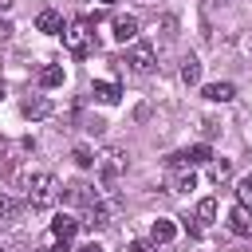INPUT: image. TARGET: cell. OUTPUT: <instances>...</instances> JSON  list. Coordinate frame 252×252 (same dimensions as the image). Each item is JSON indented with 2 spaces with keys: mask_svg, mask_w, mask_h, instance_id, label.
<instances>
[{
  "mask_svg": "<svg viewBox=\"0 0 252 252\" xmlns=\"http://www.w3.org/2000/svg\"><path fill=\"white\" fill-rule=\"evenodd\" d=\"M24 193H28V205L32 209H51L59 197H63V189H59V177L51 173V169H39V173H32L28 177V185H24Z\"/></svg>",
  "mask_w": 252,
  "mask_h": 252,
  "instance_id": "obj_1",
  "label": "cell"
},
{
  "mask_svg": "<svg viewBox=\"0 0 252 252\" xmlns=\"http://www.w3.org/2000/svg\"><path fill=\"white\" fill-rule=\"evenodd\" d=\"M59 35H63V47H67L71 55H79V59L94 51V32H91V20H87V16H75L71 24H63Z\"/></svg>",
  "mask_w": 252,
  "mask_h": 252,
  "instance_id": "obj_2",
  "label": "cell"
},
{
  "mask_svg": "<svg viewBox=\"0 0 252 252\" xmlns=\"http://www.w3.org/2000/svg\"><path fill=\"white\" fill-rule=\"evenodd\" d=\"M122 165H126V154L122 150H102L98 158H94V173H98V181H102V189H114V181H118V173H122Z\"/></svg>",
  "mask_w": 252,
  "mask_h": 252,
  "instance_id": "obj_3",
  "label": "cell"
},
{
  "mask_svg": "<svg viewBox=\"0 0 252 252\" xmlns=\"http://www.w3.org/2000/svg\"><path fill=\"white\" fill-rule=\"evenodd\" d=\"M122 63H130L138 75H150V71L158 67V59H154V43H150V39H134V43L126 47V55H122Z\"/></svg>",
  "mask_w": 252,
  "mask_h": 252,
  "instance_id": "obj_4",
  "label": "cell"
},
{
  "mask_svg": "<svg viewBox=\"0 0 252 252\" xmlns=\"http://www.w3.org/2000/svg\"><path fill=\"white\" fill-rule=\"evenodd\" d=\"M110 32H114V39L118 43H134L138 39V16H114V24H110Z\"/></svg>",
  "mask_w": 252,
  "mask_h": 252,
  "instance_id": "obj_5",
  "label": "cell"
},
{
  "mask_svg": "<svg viewBox=\"0 0 252 252\" xmlns=\"http://www.w3.org/2000/svg\"><path fill=\"white\" fill-rule=\"evenodd\" d=\"M67 201H71V205H79V209H87V205H94V201H98V189H94V185H87V181H75V185H67Z\"/></svg>",
  "mask_w": 252,
  "mask_h": 252,
  "instance_id": "obj_6",
  "label": "cell"
},
{
  "mask_svg": "<svg viewBox=\"0 0 252 252\" xmlns=\"http://www.w3.org/2000/svg\"><path fill=\"white\" fill-rule=\"evenodd\" d=\"M83 224H87V228H106V224H110V209H106V201H102V197H98L94 205H87V209H83Z\"/></svg>",
  "mask_w": 252,
  "mask_h": 252,
  "instance_id": "obj_7",
  "label": "cell"
},
{
  "mask_svg": "<svg viewBox=\"0 0 252 252\" xmlns=\"http://www.w3.org/2000/svg\"><path fill=\"white\" fill-rule=\"evenodd\" d=\"M24 118H32V122H39V118H47L51 114V98L47 94H32V98H24Z\"/></svg>",
  "mask_w": 252,
  "mask_h": 252,
  "instance_id": "obj_8",
  "label": "cell"
},
{
  "mask_svg": "<svg viewBox=\"0 0 252 252\" xmlns=\"http://www.w3.org/2000/svg\"><path fill=\"white\" fill-rule=\"evenodd\" d=\"M79 224H83L79 217H71V213H59V217L51 220V236H55V240H71V236L79 232Z\"/></svg>",
  "mask_w": 252,
  "mask_h": 252,
  "instance_id": "obj_9",
  "label": "cell"
},
{
  "mask_svg": "<svg viewBox=\"0 0 252 252\" xmlns=\"http://www.w3.org/2000/svg\"><path fill=\"white\" fill-rule=\"evenodd\" d=\"M228 228H232L236 236H252V209L236 205V209L228 213Z\"/></svg>",
  "mask_w": 252,
  "mask_h": 252,
  "instance_id": "obj_10",
  "label": "cell"
},
{
  "mask_svg": "<svg viewBox=\"0 0 252 252\" xmlns=\"http://www.w3.org/2000/svg\"><path fill=\"white\" fill-rule=\"evenodd\" d=\"M201 94H205L209 102H232V98H236V87H232V83H205Z\"/></svg>",
  "mask_w": 252,
  "mask_h": 252,
  "instance_id": "obj_11",
  "label": "cell"
},
{
  "mask_svg": "<svg viewBox=\"0 0 252 252\" xmlns=\"http://www.w3.org/2000/svg\"><path fill=\"white\" fill-rule=\"evenodd\" d=\"M197 189V173L193 169H173L169 173V193H189Z\"/></svg>",
  "mask_w": 252,
  "mask_h": 252,
  "instance_id": "obj_12",
  "label": "cell"
},
{
  "mask_svg": "<svg viewBox=\"0 0 252 252\" xmlns=\"http://www.w3.org/2000/svg\"><path fill=\"white\" fill-rule=\"evenodd\" d=\"M35 28L47 32V35H55V32H63V16H59L55 8H43V12L35 16Z\"/></svg>",
  "mask_w": 252,
  "mask_h": 252,
  "instance_id": "obj_13",
  "label": "cell"
},
{
  "mask_svg": "<svg viewBox=\"0 0 252 252\" xmlns=\"http://www.w3.org/2000/svg\"><path fill=\"white\" fill-rule=\"evenodd\" d=\"M177 75H181V83H185V87H197V83H201V59H197V55H185Z\"/></svg>",
  "mask_w": 252,
  "mask_h": 252,
  "instance_id": "obj_14",
  "label": "cell"
},
{
  "mask_svg": "<svg viewBox=\"0 0 252 252\" xmlns=\"http://www.w3.org/2000/svg\"><path fill=\"white\" fill-rule=\"evenodd\" d=\"M94 98H98L102 106H114V102L122 98V87H118V83H106V79H98V83H94Z\"/></svg>",
  "mask_w": 252,
  "mask_h": 252,
  "instance_id": "obj_15",
  "label": "cell"
},
{
  "mask_svg": "<svg viewBox=\"0 0 252 252\" xmlns=\"http://www.w3.org/2000/svg\"><path fill=\"white\" fill-rule=\"evenodd\" d=\"M20 213H24V201H16V197L0 193V228H4V224H12Z\"/></svg>",
  "mask_w": 252,
  "mask_h": 252,
  "instance_id": "obj_16",
  "label": "cell"
},
{
  "mask_svg": "<svg viewBox=\"0 0 252 252\" xmlns=\"http://www.w3.org/2000/svg\"><path fill=\"white\" fill-rule=\"evenodd\" d=\"M193 220H197V228H209V224L217 220V201H213V197L197 201V213H193Z\"/></svg>",
  "mask_w": 252,
  "mask_h": 252,
  "instance_id": "obj_17",
  "label": "cell"
},
{
  "mask_svg": "<svg viewBox=\"0 0 252 252\" xmlns=\"http://www.w3.org/2000/svg\"><path fill=\"white\" fill-rule=\"evenodd\" d=\"M150 236H154V244H169V240L177 236V224H173V220H165V217H158V220H154V228H150Z\"/></svg>",
  "mask_w": 252,
  "mask_h": 252,
  "instance_id": "obj_18",
  "label": "cell"
},
{
  "mask_svg": "<svg viewBox=\"0 0 252 252\" xmlns=\"http://www.w3.org/2000/svg\"><path fill=\"white\" fill-rule=\"evenodd\" d=\"M181 154H185V165H205V161H213L209 142H197V146H189V150H181Z\"/></svg>",
  "mask_w": 252,
  "mask_h": 252,
  "instance_id": "obj_19",
  "label": "cell"
},
{
  "mask_svg": "<svg viewBox=\"0 0 252 252\" xmlns=\"http://www.w3.org/2000/svg\"><path fill=\"white\" fill-rule=\"evenodd\" d=\"M63 79H67V75H63L59 63H47V67L39 71V87H47V91H51V87H63Z\"/></svg>",
  "mask_w": 252,
  "mask_h": 252,
  "instance_id": "obj_20",
  "label": "cell"
},
{
  "mask_svg": "<svg viewBox=\"0 0 252 252\" xmlns=\"http://www.w3.org/2000/svg\"><path fill=\"white\" fill-rule=\"evenodd\" d=\"M209 173H213V181L220 185V181H228V177H232V161H228V158H220V161H213V165H209Z\"/></svg>",
  "mask_w": 252,
  "mask_h": 252,
  "instance_id": "obj_21",
  "label": "cell"
},
{
  "mask_svg": "<svg viewBox=\"0 0 252 252\" xmlns=\"http://www.w3.org/2000/svg\"><path fill=\"white\" fill-rule=\"evenodd\" d=\"M28 244H24V236H16V232H0V252H24Z\"/></svg>",
  "mask_w": 252,
  "mask_h": 252,
  "instance_id": "obj_22",
  "label": "cell"
},
{
  "mask_svg": "<svg viewBox=\"0 0 252 252\" xmlns=\"http://www.w3.org/2000/svg\"><path fill=\"white\" fill-rule=\"evenodd\" d=\"M236 201H240V205H244V209H252V173H248V177H240V181H236Z\"/></svg>",
  "mask_w": 252,
  "mask_h": 252,
  "instance_id": "obj_23",
  "label": "cell"
},
{
  "mask_svg": "<svg viewBox=\"0 0 252 252\" xmlns=\"http://www.w3.org/2000/svg\"><path fill=\"white\" fill-rule=\"evenodd\" d=\"M158 35H161V39H173V35H177V16H161V20H158Z\"/></svg>",
  "mask_w": 252,
  "mask_h": 252,
  "instance_id": "obj_24",
  "label": "cell"
},
{
  "mask_svg": "<svg viewBox=\"0 0 252 252\" xmlns=\"http://www.w3.org/2000/svg\"><path fill=\"white\" fill-rule=\"evenodd\" d=\"M75 165H83V169H94V154H91L87 146H75Z\"/></svg>",
  "mask_w": 252,
  "mask_h": 252,
  "instance_id": "obj_25",
  "label": "cell"
},
{
  "mask_svg": "<svg viewBox=\"0 0 252 252\" xmlns=\"http://www.w3.org/2000/svg\"><path fill=\"white\" fill-rule=\"evenodd\" d=\"M201 134H205V138H217V134H220V122H217V118H205V122H201Z\"/></svg>",
  "mask_w": 252,
  "mask_h": 252,
  "instance_id": "obj_26",
  "label": "cell"
},
{
  "mask_svg": "<svg viewBox=\"0 0 252 252\" xmlns=\"http://www.w3.org/2000/svg\"><path fill=\"white\" fill-rule=\"evenodd\" d=\"M130 252H158L154 240H130Z\"/></svg>",
  "mask_w": 252,
  "mask_h": 252,
  "instance_id": "obj_27",
  "label": "cell"
},
{
  "mask_svg": "<svg viewBox=\"0 0 252 252\" xmlns=\"http://www.w3.org/2000/svg\"><path fill=\"white\" fill-rule=\"evenodd\" d=\"M51 252H75V248H71V240H55V248H51Z\"/></svg>",
  "mask_w": 252,
  "mask_h": 252,
  "instance_id": "obj_28",
  "label": "cell"
},
{
  "mask_svg": "<svg viewBox=\"0 0 252 252\" xmlns=\"http://www.w3.org/2000/svg\"><path fill=\"white\" fill-rule=\"evenodd\" d=\"M8 35H12V24H8V20H0V39H8Z\"/></svg>",
  "mask_w": 252,
  "mask_h": 252,
  "instance_id": "obj_29",
  "label": "cell"
},
{
  "mask_svg": "<svg viewBox=\"0 0 252 252\" xmlns=\"http://www.w3.org/2000/svg\"><path fill=\"white\" fill-rule=\"evenodd\" d=\"M75 252H102V244H94V240H91V244H83V248H75Z\"/></svg>",
  "mask_w": 252,
  "mask_h": 252,
  "instance_id": "obj_30",
  "label": "cell"
},
{
  "mask_svg": "<svg viewBox=\"0 0 252 252\" xmlns=\"http://www.w3.org/2000/svg\"><path fill=\"white\" fill-rule=\"evenodd\" d=\"M8 8H12V0H0V12H8Z\"/></svg>",
  "mask_w": 252,
  "mask_h": 252,
  "instance_id": "obj_31",
  "label": "cell"
},
{
  "mask_svg": "<svg viewBox=\"0 0 252 252\" xmlns=\"http://www.w3.org/2000/svg\"><path fill=\"white\" fill-rule=\"evenodd\" d=\"M0 98H4V79H0Z\"/></svg>",
  "mask_w": 252,
  "mask_h": 252,
  "instance_id": "obj_32",
  "label": "cell"
},
{
  "mask_svg": "<svg viewBox=\"0 0 252 252\" xmlns=\"http://www.w3.org/2000/svg\"><path fill=\"white\" fill-rule=\"evenodd\" d=\"M146 4H154V0H146Z\"/></svg>",
  "mask_w": 252,
  "mask_h": 252,
  "instance_id": "obj_33",
  "label": "cell"
}]
</instances>
